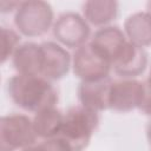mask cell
Wrapping results in <instances>:
<instances>
[{
  "label": "cell",
  "instance_id": "7402d4cb",
  "mask_svg": "<svg viewBox=\"0 0 151 151\" xmlns=\"http://www.w3.org/2000/svg\"><path fill=\"white\" fill-rule=\"evenodd\" d=\"M149 77H151V71H150V76H149Z\"/></svg>",
  "mask_w": 151,
  "mask_h": 151
},
{
  "label": "cell",
  "instance_id": "52a82bcc",
  "mask_svg": "<svg viewBox=\"0 0 151 151\" xmlns=\"http://www.w3.org/2000/svg\"><path fill=\"white\" fill-rule=\"evenodd\" d=\"M144 93V81L136 78H120L112 81L110 91V110L130 112L139 109Z\"/></svg>",
  "mask_w": 151,
  "mask_h": 151
},
{
  "label": "cell",
  "instance_id": "4fadbf2b",
  "mask_svg": "<svg viewBox=\"0 0 151 151\" xmlns=\"http://www.w3.org/2000/svg\"><path fill=\"white\" fill-rule=\"evenodd\" d=\"M123 31L132 44L143 48L151 46V12L132 13L125 19Z\"/></svg>",
  "mask_w": 151,
  "mask_h": 151
},
{
  "label": "cell",
  "instance_id": "9a60e30c",
  "mask_svg": "<svg viewBox=\"0 0 151 151\" xmlns=\"http://www.w3.org/2000/svg\"><path fill=\"white\" fill-rule=\"evenodd\" d=\"M32 120L38 138L46 140L55 138L59 134L63 126L64 113L55 106H50L34 113Z\"/></svg>",
  "mask_w": 151,
  "mask_h": 151
},
{
  "label": "cell",
  "instance_id": "d6986e66",
  "mask_svg": "<svg viewBox=\"0 0 151 151\" xmlns=\"http://www.w3.org/2000/svg\"><path fill=\"white\" fill-rule=\"evenodd\" d=\"M20 151H48V149L46 147V145L42 142L40 144H34V145L28 146V147H26L24 150H20Z\"/></svg>",
  "mask_w": 151,
  "mask_h": 151
},
{
  "label": "cell",
  "instance_id": "e0dca14e",
  "mask_svg": "<svg viewBox=\"0 0 151 151\" xmlns=\"http://www.w3.org/2000/svg\"><path fill=\"white\" fill-rule=\"evenodd\" d=\"M139 110L144 114L151 117V77H147V79L144 81V93Z\"/></svg>",
  "mask_w": 151,
  "mask_h": 151
},
{
  "label": "cell",
  "instance_id": "5bb4252c",
  "mask_svg": "<svg viewBox=\"0 0 151 151\" xmlns=\"http://www.w3.org/2000/svg\"><path fill=\"white\" fill-rule=\"evenodd\" d=\"M119 6L113 0H90L83 5V17L97 27L109 26L118 17Z\"/></svg>",
  "mask_w": 151,
  "mask_h": 151
},
{
  "label": "cell",
  "instance_id": "ffe728a7",
  "mask_svg": "<svg viewBox=\"0 0 151 151\" xmlns=\"http://www.w3.org/2000/svg\"><path fill=\"white\" fill-rule=\"evenodd\" d=\"M146 138H147L149 144L151 145V122L147 124V127H146Z\"/></svg>",
  "mask_w": 151,
  "mask_h": 151
},
{
  "label": "cell",
  "instance_id": "30bf717a",
  "mask_svg": "<svg viewBox=\"0 0 151 151\" xmlns=\"http://www.w3.org/2000/svg\"><path fill=\"white\" fill-rule=\"evenodd\" d=\"M112 81L110 76L98 80L80 81L78 86V99L80 105L97 113L109 110Z\"/></svg>",
  "mask_w": 151,
  "mask_h": 151
},
{
  "label": "cell",
  "instance_id": "5b68a950",
  "mask_svg": "<svg viewBox=\"0 0 151 151\" xmlns=\"http://www.w3.org/2000/svg\"><path fill=\"white\" fill-rule=\"evenodd\" d=\"M72 70L81 81H90L109 77L112 66L91 42H86L76 48L72 57Z\"/></svg>",
  "mask_w": 151,
  "mask_h": 151
},
{
  "label": "cell",
  "instance_id": "ac0fdd59",
  "mask_svg": "<svg viewBox=\"0 0 151 151\" xmlns=\"http://www.w3.org/2000/svg\"><path fill=\"white\" fill-rule=\"evenodd\" d=\"M20 2L17 1H1L0 2V12L1 13H9V12H15L19 7Z\"/></svg>",
  "mask_w": 151,
  "mask_h": 151
},
{
  "label": "cell",
  "instance_id": "8fae6325",
  "mask_svg": "<svg viewBox=\"0 0 151 151\" xmlns=\"http://www.w3.org/2000/svg\"><path fill=\"white\" fill-rule=\"evenodd\" d=\"M147 66V53L131 41L127 42L120 58L113 64L112 68L120 78H136L140 76Z\"/></svg>",
  "mask_w": 151,
  "mask_h": 151
},
{
  "label": "cell",
  "instance_id": "8992f818",
  "mask_svg": "<svg viewBox=\"0 0 151 151\" xmlns=\"http://www.w3.org/2000/svg\"><path fill=\"white\" fill-rule=\"evenodd\" d=\"M53 35L61 46L78 48L87 42L90 38V24L76 12L60 14L53 24Z\"/></svg>",
  "mask_w": 151,
  "mask_h": 151
},
{
  "label": "cell",
  "instance_id": "603a6c76",
  "mask_svg": "<svg viewBox=\"0 0 151 151\" xmlns=\"http://www.w3.org/2000/svg\"><path fill=\"white\" fill-rule=\"evenodd\" d=\"M150 151H151V150H150Z\"/></svg>",
  "mask_w": 151,
  "mask_h": 151
},
{
  "label": "cell",
  "instance_id": "44dd1931",
  "mask_svg": "<svg viewBox=\"0 0 151 151\" xmlns=\"http://www.w3.org/2000/svg\"><path fill=\"white\" fill-rule=\"evenodd\" d=\"M149 7H150V9H149V12H151V1L149 2Z\"/></svg>",
  "mask_w": 151,
  "mask_h": 151
},
{
  "label": "cell",
  "instance_id": "2e32d148",
  "mask_svg": "<svg viewBox=\"0 0 151 151\" xmlns=\"http://www.w3.org/2000/svg\"><path fill=\"white\" fill-rule=\"evenodd\" d=\"M19 46L20 34L12 28L1 27V64L12 58Z\"/></svg>",
  "mask_w": 151,
  "mask_h": 151
},
{
  "label": "cell",
  "instance_id": "ba28073f",
  "mask_svg": "<svg viewBox=\"0 0 151 151\" xmlns=\"http://www.w3.org/2000/svg\"><path fill=\"white\" fill-rule=\"evenodd\" d=\"M41 45L42 66L41 77L51 80H59L67 76L72 67V57L68 51L58 42L45 41Z\"/></svg>",
  "mask_w": 151,
  "mask_h": 151
},
{
  "label": "cell",
  "instance_id": "9c48e42d",
  "mask_svg": "<svg viewBox=\"0 0 151 151\" xmlns=\"http://www.w3.org/2000/svg\"><path fill=\"white\" fill-rule=\"evenodd\" d=\"M90 42L113 66L123 54L129 40L123 29L109 25L97 29Z\"/></svg>",
  "mask_w": 151,
  "mask_h": 151
},
{
  "label": "cell",
  "instance_id": "6da1fadb",
  "mask_svg": "<svg viewBox=\"0 0 151 151\" xmlns=\"http://www.w3.org/2000/svg\"><path fill=\"white\" fill-rule=\"evenodd\" d=\"M7 92L11 100L20 109L37 113L55 106L58 93L52 83L41 76L14 74L7 81Z\"/></svg>",
  "mask_w": 151,
  "mask_h": 151
},
{
  "label": "cell",
  "instance_id": "7a4b0ae2",
  "mask_svg": "<svg viewBox=\"0 0 151 151\" xmlns=\"http://www.w3.org/2000/svg\"><path fill=\"white\" fill-rule=\"evenodd\" d=\"M99 124V113L81 105L72 106L64 113L63 126L57 136L71 151H84Z\"/></svg>",
  "mask_w": 151,
  "mask_h": 151
},
{
  "label": "cell",
  "instance_id": "277c9868",
  "mask_svg": "<svg viewBox=\"0 0 151 151\" xmlns=\"http://www.w3.org/2000/svg\"><path fill=\"white\" fill-rule=\"evenodd\" d=\"M38 136L33 120L20 113L2 116L0 119V151L24 150L35 144Z\"/></svg>",
  "mask_w": 151,
  "mask_h": 151
},
{
  "label": "cell",
  "instance_id": "3957f363",
  "mask_svg": "<svg viewBox=\"0 0 151 151\" xmlns=\"http://www.w3.org/2000/svg\"><path fill=\"white\" fill-rule=\"evenodd\" d=\"M53 9L51 5L41 0L20 2L14 13L17 29L26 37H41L53 27Z\"/></svg>",
  "mask_w": 151,
  "mask_h": 151
},
{
  "label": "cell",
  "instance_id": "7c38bea8",
  "mask_svg": "<svg viewBox=\"0 0 151 151\" xmlns=\"http://www.w3.org/2000/svg\"><path fill=\"white\" fill-rule=\"evenodd\" d=\"M12 65L19 74L40 76L42 66L41 45L32 41L20 44L12 57Z\"/></svg>",
  "mask_w": 151,
  "mask_h": 151
}]
</instances>
